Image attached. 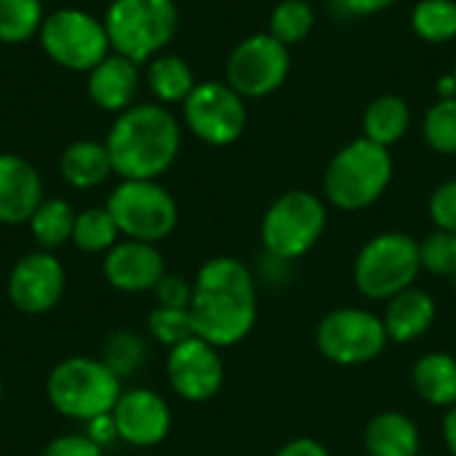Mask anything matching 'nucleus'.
<instances>
[{
  "instance_id": "nucleus-36",
  "label": "nucleus",
  "mask_w": 456,
  "mask_h": 456,
  "mask_svg": "<svg viewBox=\"0 0 456 456\" xmlns=\"http://www.w3.org/2000/svg\"><path fill=\"white\" fill-rule=\"evenodd\" d=\"M40 456H104V449L96 446L86 433H72V436H59L51 444H45Z\"/></svg>"
},
{
  "instance_id": "nucleus-21",
  "label": "nucleus",
  "mask_w": 456,
  "mask_h": 456,
  "mask_svg": "<svg viewBox=\"0 0 456 456\" xmlns=\"http://www.w3.org/2000/svg\"><path fill=\"white\" fill-rule=\"evenodd\" d=\"M61 179L75 190H94L107 182L112 174V160L104 142L96 139H77L72 142L59 160Z\"/></svg>"
},
{
  "instance_id": "nucleus-7",
  "label": "nucleus",
  "mask_w": 456,
  "mask_h": 456,
  "mask_svg": "<svg viewBox=\"0 0 456 456\" xmlns=\"http://www.w3.org/2000/svg\"><path fill=\"white\" fill-rule=\"evenodd\" d=\"M326 203L307 192L291 190L270 203L262 216V246L265 251L289 265L310 254L326 232Z\"/></svg>"
},
{
  "instance_id": "nucleus-44",
  "label": "nucleus",
  "mask_w": 456,
  "mask_h": 456,
  "mask_svg": "<svg viewBox=\"0 0 456 456\" xmlns=\"http://www.w3.org/2000/svg\"><path fill=\"white\" fill-rule=\"evenodd\" d=\"M329 3H339V0H329Z\"/></svg>"
},
{
  "instance_id": "nucleus-8",
  "label": "nucleus",
  "mask_w": 456,
  "mask_h": 456,
  "mask_svg": "<svg viewBox=\"0 0 456 456\" xmlns=\"http://www.w3.org/2000/svg\"><path fill=\"white\" fill-rule=\"evenodd\" d=\"M104 206L120 235L128 240L160 243L179 224V206L174 195L155 179H123Z\"/></svg>"
},
{
  "instance_id": "nucleus-42",
  "label": "nucleus",
  "mask_w": 456,
  "mask_h": 456,
  "mask_svg": "<svg viewBox=\"0 0 456 456\" xmlns=\"http://www.w3.org/2000/svg\"><path fill=\"white\" fill-rule=\"evenodd\" d=\"M0 398H3V379H0Z\"/></svg>"
},
{
  "instance_id": "nucleus-20",
  "label": "nucleus",
  "mask_w": 456,
  "mask_h": 456,
  "mask_svg": "<svg viewBox=\"0 0 456 456\" xmlns=\"http://www.w3.org/2000/svg\"><path fill=\"white\" fill-rule=\"evenodd\" d=\"M363 449L369 456H419V428L403 411H379L363 430Z\"/></svg>"
},
{
  "instance_id": "nucleus-27",
  "label": "nucleus",
  "mask_w": 456,
  "mask_h": 456,
  "mask_svg": "<svg viewBox=\"0 0 456 456\" xmlns=\"http://www.w3.org/2000/svg\"><path fill=\"white\" fill-rule=\"evenodd\" d=\"M43 21V0H0V43H27L40 35Z\"/></svg>"
},
{
  "instance_id": "nucleus-9",
  "label": "nucleus",
  "mask_w": 456,
  "mask_h": 456,
  "mask_svg": "<svg viewBox=\"0 0 456 456\" xmlns=\"http://www.w3.org/2000/svg\"><path fill=\"white\" fill-rule=\"evenodd\" d=\"M40 45L51 61L69 72H91L107 53L110 37L104 21L80 8H59L40 27Z\"/></svg>"
},
{
  "instance_id": "nucleus-12",
  "label": "nucleus",
  "mask_w": 456,
  "mask_h": 456,
  "mask_svg": "<svg viewBox=\"0 0 456 456\" xmlns=\"http://www.w3.org/2000/svg\"><path fill=\"white\" fill-rule=\"evenodd\" d=\"M182 112L187 128L211 147H227L238 142L248 120L243 96L219 80L198 83L184 99Z\"/></svg>"
},
{
  "instance_id": "nucleus-33",
  "label": "nucleus",
  "mask_w": 456,
  "mask_h": 456,
  "mask_svg": "<svg viewBox=\"0 0 456 456\" xmlns=\"http://www.w3.org/2000/svg\"><path fill=\"white\" fill-rule=\"evenodd\" d=\"M419 259L422 270L441 278L456 275V232L436 230L419 243Z\"/></svg>"
},
{
  "instance_id": "nucleus-38",
  "label": "nucleus",
  "mask_w": 456,
  "mask_h": 456,
  "mask_svg": "<svg viewBox=\"0 0 456 456\" xmlns=\"http://www.w3.org/2000/svg\"><path fill=\"white\" fill-rule=\"evenodd\" d=\"M275 456H331V452H329L321 441L302 436V438H294V441L283 444V446L275 452Z\"/></svg>"
},
{
  "instance_id": "nucleus-15",
  "label": "nucleus",
  "mask_w": 456,
  "mask_h": 456,
  "mask_svg": "<svg viewBox=\"0 0 456 456\" xmlns=\"http://www.w3.org/2000/svg\"><path fill=\"white\" fill-rule=\"evenodd\" d=\"M112 417L120 441L134 449H152L163 444L171 433V406L160 393L150 387L123 390L112 409Z\"/></svg>"
},
{
  "instance_id": "nucleus-31",
  "label": "nucleus",
  "mask_w": 456,
  "mask_h": 456,
  "mask_svg": "<svg viewBox=\"0 0 456 456\" xmlns=\"http://www.w3.org/2000/svg\"><path fill=\"white\" fill-rule=\"evenodd\" d=\"M147 331L158 345L168 350L195 337L190 310H176V307H155L147 315Z\"/></svg>"
},
{
  "instance_id": "nucleus-43",
  "label": "nucleus",
  "mask_w": 456,
  "mask_h": 456,
  "mask_svg": "<svg viewBox=\"0 0 456 456\" xmlns=\"http://www.w3.org/2000/svg\"><path fill=\"white\" fill-rule=\"evenodd\" d=\"M452 75H454V77H456V64H454V72H452Z\"/></svg>"
},
{
  "instance_id": "nucleus-28",
  "label": "nucleus",
  "mask_w": 456,
  "mask_h": 456,
  "mask_svg": "<svg viewBox=\"0 0 456 456\" xmlns=\"http://www.w3.org/2000/svg\"><path fill=\"white\" fill-rule=\"evenodd\" d=\"M411 27L425 43H449L456 37V0H419L411 11Z\"/></svg>"
},
{
  "instance_id": "nucleus-25",
  "label": "nucleus",
  "mask_w": 456,
  "mask_h": 456,
  "mask_svg": "<svg viewBox=\"0 0 456 456\" xmlns=\"http://www.w3.org/2000/svg\"><path fill=\"white\" fill-rule=\"evenodd\" d=\"M75 211L67 200L61 198H48L43 200L35 214L29 216V235L37 243L40 251H56L64 243H72V230H75Z\"/></svg>"
},
{
  "instance_id": "nucleus-46",
  "label": "nucleus",
  "mask_w": 456,
  "mask_h": 456,
  "mask_svg": "<svg viewBox=\"0 0 456 456\" xmlns=\"http://www.w3.org/2000/svg\"><path fill=\"white\" fill-rule=\"evenodd\" d=\"M43 3H45V0H43Z\"/></svg>"
},
{
  "instance_id": "nucleus-34",
  "label": "nucleus",
  "mask_w": 456,
  "mask_h": 456,
  "mask_svg": "<svg viewBox=\"0 0 456 456\" xmlns=\"http://www.w3.org/2000/svg\"><path fill=\"white\" fill-rule=\"evenodd\" d=\"M428 211H430L436 230L456 232V179H449L436 187V192L430 195Z\"/></svg>"
},
{
  "instance_id": "nucleus-40",
  "label": "nucleus",
  "mask_w": 456,
  "mask_h": 456,
  "mask_svg": "<svg viewBox=\"0 0 456 456\" xmlns=\"http://www.w3.org/2000/svg\"><path fill=\"white\" fill-rule=\"evenodd\" d=\"M444 441L449 454L456 456V406H452L444 417Z\"/></svg>"
},
{
  "instance_id": "nucleus-30",
  "label": "nucleus",
  "mask_w": 456,
  "mask_h": 456,
  "mask_svg": "<svg viewBox=\"0 0 456 456\" xmlns=\"http://www.w3.org/2000/svg\"><path fill=\"white\" fill-rule=\"evenodd\" d=\"M422 136L433 152L456 155V96L454 99H438L422 123Z\"/></svg>"
},
{
  "instance_id": "nucleus-4",
  "label": "nucleus",
  "mask_w": 456,
  "mask_h": 456,
  "mask_svg": "<svg viewBox=\"0 0 456 456\" xmlns=\"http://www.w3.org/2000/svg\"><path fill=\"white\" fill-rule=\"evenodd\" d=\"M45 393L53 411L86 425L115 409L123 395V379L102 358L72 355L51 369Z\"/></svg>"
},
{
  "instance_id": "nucleus-18",
  "label": "nucleus",
  "mask_w": 456,
  "mask_h": 456,
  "mask_svg": "<svg viewBox=\"0 0 456 456\" xmlns=\"http://www.w3.org/2000/svg\"><path fill=\"white\" fill-rule=\"evenodd\" d=\"M88 96L104 112H123L134 104L139 91V64L120 56L107 53L91 72H88Z\"/></svg>"
},
{
  "instance_id": "nucleus-32",
  "label": "nucleus",
  "mask_w": 456,
  "mask_h": 456,
  "mask_svg": "<svg viewBox=\"0 0 456 456\" xmlns=\"http://www.w3.org/2000/svg\"><path fill=\"white\" fill-rule=\"evenodd\" d=\"M102 361L123 379V377L136 374L144 366L147 347H144L142 337H136L134 331H118L107 339Z\"/></svg>"
},
{
  "instance_id": "nucleus-17",
  "label": "nucleus",
  "mask_w": 456,
  "mask_h": 456,
  "mask_svg": "<svg viewBox=\"0 0 456 456\" xmlns=\"http://www.w3.org/2000/svg\"><path fill=\"white\" fill-rule=\"evenodd\" d=\"M43 200L37 168L13 152H0V224H27Z\"/></svg>"
},
{
  "instance_id": "nucleus-1",
  "label": "nucleus",
  "mask_w": 456,
  "mask_h": 456,
  "mask_svg": "<svg viewBox=\"0 0 456 456\" xmlns=\"http://www.w3.org/2000/svg\"><path fill=\"white\" fill-rule=\"evenodd\" d=\"M190 315L195 337L224 350L243 342L256 326V281L235 256H214L192 281Z\"/></svg>"
},
{
  "instance_id": "nucleus-22",
  "label": "nucleus",
  "mask_w": 456,
  "mask_h": 456,
  "mask_svg": "<svg viewBox=\"0 0 456 456\" xmlns=\"http://www.w3.org/2000/svg\"><path fill=\"white\" fill-rule=\"evenodd\" d=\"M414 393L436 409L456 406V358L449 353H428L411 369Z\"/></svg>"
},
{
  "instance_id": "nucleus-29",
  "label": "nucleus",
  "mask_w": 456,
  "mask_h": 456,
  "mask_svg": "<svg viewBox=\"0 0 456 456\" xmlns=\"http://www.w3.org/2000/svg\"><path fill=\"white\" fill-rule=\"evenodd\" d=\"M315 24V11L307 0H281L270 13V35L286 48L302 43Z\"/></svg>"
},
{
  "instance_id": "nucleus-6",
  "label": "nucleus",
  "mask_w": 456,
  "mask_h": 456,
  "mask_svg": "<svg viewBox=\"0 0 456 456\" xmlns=\"http://www.w3.org/2000/svg\"><path fill=\"white\" fill-rule=\"evenodd\" d=\"M419 273V240L406 232L390 230L363 243L355 256L353 281L366 299L387 302L395 294L411 289Z\"/></svg>"
},
{
  "instance_id": "nucleus-19",
  "label": "nucleus",
  "mask_w": 456,
  "mask_h": 456,
  "mask_svg": "<svg viewBox=\"0 0 456 456\" xmlns=\"http://www.w3.org/2000/svg\"><path fill=\"white\" fill-rule=\"evenodd\" d=\"M436 315H438L436 299L425 289L411 286L385 302L382 323H385L390 342L409 345V342L422 339L433 329Z\"/></svg>"
},
{
  "instance_id": "nucleus-5",
  "label": "nucleus",
  "mask_w": 456,
  "mask_h": 456,
  "mask_svg": "<svg viewBox=\"0 0 456 456\" xmlns=\"http://www.w3.org/2000/svg\"><path fill=\"white\" fill-rule=\"evenodd\" d=\"M110 48L136 64L152 61L179 29L174 0H112L104 13Z\"/></svg>"
},
{
  "instance_id": "nucleus-45",
  "label": "nucleus",
  "mask_w": 456,
  "mask_h": 456,
  "mask_svg": "<svg viewBox=\"0 0 456 456\" xmlns=\"http://www.w3.org/2000/svg\"><path fill=\"white\" fill-rule=\"evenodd\" d=\"M419 456H425V454H419Z\"/></svg>"
},
{
  "instance_id": "nucleus-26",
  "label": "nucleus",
  "mask_w": 456,
  "mask_h": 456,
  "mask_svg": "<svg viewBox=\"0 0 456 456\" xmlns=\"http://www.w3.org/2000/svg\"><path fill=\"white\" fill-rule=\"evenodd\" d=\"M120 240V230L107 206H91L75 216L72 246L83 254H107Z\"/></svg>"
},
{
  "instance_id": "nucleus-11",
  "label": "nucleus",
  "mask_w": 456,
  "mask_h": 456,
  "mask_svg": "<svg viewBox=\"0 0 456 456\" xmlns=\"http://www.w3.org/2000/svg\"><path fill=\"white\" fill-rule=\"evenodd\" d=\"M291 69L289 48L270 32L240 40L227 59V86L243 99H262L278 91Z\"/></svg>"
},
{
  "instance_id": "nucleus-13",
  "label": "nucleus",
  "mask_w": 456,
  "mask_h": 456,
  "mask_svg": "<svg viewBox=\"0 0 456 456\" xmlns=\"http://www.w3.org/2000/svg\"><path fill=\"white\" fill-rule=\"evenodd\" d=\"M67 289L64 265L53 251H29L13 262L5 283L8 302L24 315L51 313Z\"/></svg>"
},
{
  "instance_id": "nucleus-39",
  "label": "nucleus",
  "mask_w": 456,
  "mask_h": 456,
  "mask_svg": "<svg viewBox=\"0 0 456 456\" xmlns=\"http://www.w3.org/2000/svg\"><path fill=\"white\" fill-rule=\"evenodd\" d=\"M345 5L347 13H355V16H371V13H382L387 11L390 5H395L398 0H339Z\"/></svg>"
},
{
  "instance_id": "nucleus-23",
  "label": "nucleus",
  "mask_w": 456,
  "mask_h": 456,
  "mask_svg": "<svg viewBox=\"0 0 456 456\" xmlns=\"http://www.w3.org/2000/svg\"><path fill=\"white\" fill-rule=\"evenodd\" d=\"M409 126H411V110H409L406 99H401L395 94L377 96L363 110V136L387 150L406 136Z\"/></svg>"
},
{
  "instance_id": "nucleus-14",
  "label": "nucleus",
  "mask_w": 456,
  "mask_h": 456,
  "mask_svg": "<svg viewBox=\"0 0 456 456\" xmlns=\"http://www.w3.org/2000/svg\"><path fill=\"white\" fill-rule=\"evenodd\" d=\"M166 379L171 390L190 403L211 401L224 385V361L219 347L200 337H192L166 355Z\"/></svg>"
},
{
  "instance_id": "nucleus-37",
  "label": "nucleus",
  "mask_w": 456,
  "mask_h": 456,
  "mask_svg": "<svg viewBox=\"0 0 456 456\" xmlns=\"http://www.w3.org/2000/svg\"><path fill=\"white\" fill-rule=\"evenodd\" d=\"M86 436H88L96 446H102V449H107V446H112L115 441H120L112 411H110V414H102V417H96V419H91V422H86Z\"/></svg>"
},
{
  "instance_id": "nucleus-3",
  "label": "nucleus",
  "mask_w": 456,
  "mask_h": 456,
  "mask_svg": "<svg viewBox=\"0 0 456 456\" xmlns=\"http://www.w3.org/2000/svg\"><path fill=\"white\" fill-rule=\"evenodd\" d=\"M393 182V155L366 136L345 144L326 166L323 195L339 211H363L374 206Z\"/></svg>"
},
{
  "instance_id": "nucleus-10",
  "label": "nucleus",
  "mask_w": 456,
  "mask_h": 456,
  "mask_svg": "<svg viewBox=\"0 0 456 456\" xmlns=\"http://www.w3.org/2000/svg\"><path fill=\"white\" fill-rule=\"evenodd\" d=\"M318 353L337 366H363L377 361L390 345L382 315L361 307H337L315 329Z\"/></svg>"
},
{
  "instance_id": "nucleus-24",
  "label": "nucleus",
  "mask_w": 456,
  "mask_h": 456,
  "mask_svg": "<svg viewBox=\"0 0 456 456\" xmlns=\"http://www.w3.org/2000/svg\"><path fill=\"white\" fill-rule=\"evenodd\" d=\"M147 86L155 102L166 107V104H184V99L192 94L198 83L190 64L182 56L160 53L147 67Z\"/></svg>"
},
{
  "instance_id": "nucleus-35",
  "label": "nucleus",
  "mask_w": 456,
  "mask_h": 456,
  "mask_svg": "<svg viewBox=\"0 0 456 456\" xmlns=\"http://www.w3.org/2000/svg\"><path fill=\"white\" fill-rule=\"evenodd\" d=\"M158 307H176V310H190L192 302V283L184 281L182 275H163L158 286L152 289Z\"/></svg>"
},
{
  "instance_id": "nucleus-2",
  "label": "nucleus",
  "mask_w": 456,
  "mask_h": 456,
  "mask_svg": "<svg viewBox=\"0 0 456 456\" xmlns=\"http://www.w3.org/2000/svg\"><path fill=\"white\" fill-rule=\"evenodd\" d=\"M104 144L112 174L120 179H158L179 155L182 128L171 110L158 102L131 104L115 118Z\"/></svg>"
},
{
  "instance_id": "nucleus-16",
  "label": "nucleus",
  "mask_w": 456,
  "mask_h": 456,
  "mask_svg": "<svg viewBox=\"0 0 456 456\" xmlns=\"http://www.w3.org/2000/svg\"><path fill=\"white\" fill-rule=\"evenodd\" d=\"M102 273L115 291L144 294L152 291L158 281L166 275V259L155 243L123 238L104 254Z\"/></svg>"
},
{
  "instance_id": "nucleus-41",
  "label": "nucleus",
  "mask_w": 456,
  "mask_h": 456,
  "mask_svg": "<svg viewBox=\"0 0 456 456\" xmlns=\"http://www.w3.org/2000/svg\"><path fill=\"white\" fill-rule=\"evenodd\" d=\"M452 286H454V291H456V275H454V278H452Z\"/></svg>"
}]
</instances>
